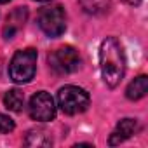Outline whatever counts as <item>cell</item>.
Returning a JSON list of instances; mask_svg holds the SVG:
<instances>
[{
    "label": "cell",
    "instance_id": "cell-1",
    "mask_svg": "<svg viewBox=\"0 0 148 148\" xmlns=\"http://www.w3.org/2000/svg\"><path fill=\"white\" fill-rule=\"evenodd\" d=\"M99 68L108 87H117L125 73V58L120 42L115 37H106L99 49Z\"/></svg>",
    "mask_w": 148,
    "mask_h": 148
},
{
    "label": "cell",
    "instance_id": "cell-2",
    "mask_svg": "<svg viewBox=\"0 0 148 148\" xmlns=\"http://www.w3.org/2000/svg\"><path fill=\"white\" fill-rule=\"evenodd\" d=\"M37 71V49L28 47L18 51L9 63V77L16 84H28Z\"/></svg>",
    "mask_w": 148,
    "mask_h": 148
},
{
    "label": "cell",
    "instance_id": "cell-3",
    "mask_svg": "<svg viewBox=\"0 0 148 148\" xmlns=\"http://www.w3.org/2000/svg\"><path fill=\"white\" fill-rule=\"evenodd\" d=\"M58 106L66 115L82 113L89 106V94L77 86H64L58 92Z\"/></svg>",
    "mask_w": 148,
    "mask_h": 148
},
{
    "label": "cell",
    "instance_id": "cell-4",
    "mask_svg": "<svg viewBox=\"0 0 148 148\" xmlns=\"http://www.w3.org/2000/svg\"><path fill=\"white\" fill-rule=\"evenodd\" d=\"M38 26L47 37H59L66 28V14L61 5H47L38 12Z\"/></svg>",
    "mask_w": 148,
    "mask_h": 148
},
{
    "label": "cell",
    "instance_id": "cell-5",
    "mask_svg": "<svg viewBox=\"0 0 148 148\" xmlns=\"http://www.w3.org/2000/svg\"><path fill=\"white\" fill-rule=\"evenodd\" d=\"M49 64L58 73H73L80 66V54L75 47L63 45L49 54Z\"/></svg>",
    "mask_w": 148,
    "mask_h": 148
},
{
    "label": "cell",
    "instance_id": "cell-6",
    "mask_svg": "<svg viewBox=\"0 0 148 148\" xmlns=\"http://www.w3.org/2000/svg\"><path fill=\"white\" fill-rule=\"evenodd\" d=\"M28 112H30V117L33 120H38V122L52 120L54 115H56V105H54L52 96L49 92H45V91L35 92L32 96V99H30Z\"/></svg>",
    "mask_w": 148,
    "mask_h": 148
},
{
    "label": "cell",
    "instance_id": "cell-7",
    "mask_svg": "<svg viewBox=\"0 0 148 148\" xmlns=\"http://www.w3.org/2000/svg\"><path fill=\"white\" fill-rule=\"evenodd\" d=\"M138 131H139V124H138L136 119H122L117 124V127L112 132V136H110V145H113V146L120 145L122 141L132 138Z\"/></svg>",
    "mask_w": 148,
    "mask_h": 148
},
{
    "label": "cell",
    "instance_id": "cell-8",
    "mask_svg": "<svg viewBox=\"0 0 148 148\" xmlns=\"http://www.w3.org/2000/svg\"><path fill=\"white\" fill-rule=\"evenodd\" d=\"M28 18V9L26 7H16L5 19V26H4V38H12L26 23Z\"/></svg>",
    "mask_w": 148,
    "mask_h": 148
},
{
    "label": "cell",
    "instance_id": "cell-9",
    "mask_svg": "<svg viewBox=\"0 0 148 148\" xmlns=\"http://www.w3.org/2000/svg\"><path fill=\"white\" fill-rule=\"evenodd\" d=\"M148 92V77L146 75H139L136 77L125 89V96L132 101H138L141 98H145Z\"/></svg>",
    "mask_w": 148,
    "mask_h": 148
},
{
    "label": "cell",
    "instance_id": "cell-10",
    "mask_svg": "<svg viewBox=\"0 0 148 148\" xmlns=\"http://www.w3.org/2000/svg\"><path fill=\"white\" fill-rule=\"evenodd\" d=\"M25 145L26 146H51L52 139L44 129H32V131H28V134L25 138Z\"/></svg>",
    "mask_w": 148,
    "mask_h": 148
},
{
    "label": "cell",
    "instance_id": "cell-11",
    "mask_svg": "<svg viewBox=\"0 0 148 148\" xmlns=\"http://www.w3.org/2000/svg\"><path fill=\"white\" fill-rule=\"evenodd\" d=\"M4 105L11 112H21L25 106V94L19 89H11L4 96Z\"/></svg>",
    "mask_w": 148,
    "mask_h": 148
},
{
    "label": "cell",
    "instance_id": "cell-12",
    "mask_svg": "<svg viewBox=\"0 0 148 148\" xmlns=\"http://www.w3.org/2000/svg\"><path fill=\"white\" fill-rule=\"evenodd\" d=\"M80 5L89 14H101L108 9L110 0H80Z\"/></svg>",
    "mask_w": 148,
    "mask_h": 148
},
{
    "label": "cell",
    "instance_id": "cell-13",
    "mask_svg": "<svg viewBox=\"0 0 148 148\" xmlns=\"http://www.w3.org/2000/svg\"><path fill=\"white\" fill-rule=\"evenodd\" d=\"M14 127H16V124L9 115L0 113V134H7V132L14 131Z\"/></svg>",
    "mask_w": 148,
    "mask_h": 148
},
{
    "label": "cell",
    "instance_id": "cell-14",
    "mask_svg": "<svg viewBox=\"0 0 148 148\" xmlns=\"http://www.w3.org/2000/svg\"><path fill=\"white\" fill-rule=\"evenodd\" d=\"M122 2H125V4H131V5H138L141 0H122Z\"/></svg>",
    "mask_w": 148,
    "mask_h": 148
},
{
    "label": "cell",
    "instance_id": "cell-15",
    "mask_svg": "<svg viewBox=\"0 0 148 148\" xmlns=\"http://www.w3.org/2000/svg\"><path fill=\"white\" fill-rule=\"evenodd\" d=\"M7 2H11V0H0V4H7Z\"/></svg>",
    "mask_w": 148,
    "mask_h": 148
},
{
    "label": "cell",
    "instance_id": "cell-16",
    "mask_svg": "<svg viewBox=\"0 0 148 148\" xmlns=\"http://www.w3.org/2000/svg\"><path fill=\"white\" fill-rule=\"evenodd\" d=\"M37 2H49V0H37Z\"/></svg>",
    "mask_w": 148,
    "mask_h": 148
}]
</instances>
